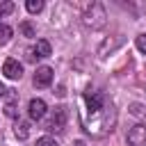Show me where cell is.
Masks as SVG:
<instances>
[{"label":"cell","instance_id":"cell-1","mask_svg":"<svg viewBox=\"0 0 146 146\" xmlns=\"http://www.w3.org/2000/svg\"><path fill=\"white\" fill-rule=\"evenodd\" d=\"M80 123L87 135L91 137H105L114 123H116V112L107 103L103 91L87 89L82 94V110H80Z\"/></svg>","mask_w":146,"mask_h":146},{"label":"cell","instance_id":"cell-2","mask_svg":"<svg viewBox=\"0 0 146 146\" xmlns=\"http://www.w3.org/2000/svg\"><path fill=\"white\" fill-rule=\"evenodd\" d=\"M105 18H107V14H105V9H103L100 2H91V7L82 14V23H84L87 27H91V30L103 27V25H105Z\"/></svg>","mask_w":146,"mask_h":146},{"label":"cell","instance_id":"cell-3","mask_svg":"<svg viewBox=\"0 0 146 146\" xmlns=\"http://www.w3.org/2000/svg\"><path fill=\"white\" fill-rule=\"evenodd\" d=\"M66 119H68V112H66V107L59 105V107H55V112L50 114L46 128H48V130H62V128L66 125Z\"/></svg>","mask_w":146,"mask_h":146},{"label":"cell","instance_id":"cell-4","mask_svg":"<svg viewBox=\"0 0 146 146\" xmlns=\"http://www.w3.org/2000/svg\"><path fill=\"white\" fill-rule=\"evenodd\" d=\"M128 144L130 146H146V123H137L128 132Z\"/></svg>","mask_w":146,"mask_h":146},{"label":"cell","instance_id":"cell-5","mask_svg":"<svg viewBox=\"0 0 146 146\" xmlns=\"http://www.w3.org/2000/svg\"><path fill=\"white\" fill-rule=\"evenodd\" d=\"M2 73H5V78H9V80H18V78L23 75V66L18 64V59L9 57V59L2 62Z\"/></svg>","mask_w":146,"mask_h":146},{"label":"cell","instance_id":"cell-6","mask_svg":"<svg viewBox=\"0 0 146 146\" xmlns=\"http://www.w3.org/2000/svg\"><path fill=\"white\" fill-rule=\"evenodd\" d=\"M46 100H41V98H32L30 100V105H27V112H30V119L32 121H39V119H43L46 116Z\"/></svg>","mask_w":146,"mask_h":146},{"label":"cell","instance_id":"cell-7","mask_svg":"<svg viewBox=\"0 0 146 146\" xmlns=\"http://www.w3.org/2000/svg\"><path fill=\"white\" fill-rule=\"evenodd\" d=\"M52 82V68L50 66H39L34 73V84L36 87H48Z\"/></svg>","mask_w":146,"mask_h":146},{"label":"cell","instance_id":"cell-8","mask_svg":"<svg viewBox=\"0 0 146 146\" xmlns=\"http://www.w3.org/2000/svg\"><path fill=\"white\" fill-rule=\"evenodd\" d=\"M50 52H52L50 43H48L46 39H36V43H34V48H32V57L43 59V57H50Z\"/></svg>","mask_w":146,"mask_h":146},{"label":"cell","instance_id":"cell-9","mask_svg":"<svg viewBox=\"0 0 146 146\" xmlns=\"http://www.w3.org/2000/svg\"><path fill=\"white\" fill-rule=\"evenodd\" d=\"M14 132H16V137H18V139H27V135H30V123L18 121V123H16V128H14Z\"/></svg>","mask_w":146,"mask_h":146},{"label":"cell","instance_id":"cell-10","mask_svg":"<svg viewBox=\"0 0 146 146\" xmlns=\"http://www.w3.org/2000/svg\"><path fill=\"white\" fill-rule=\"evenodd\" d=\"M11 34H14V30L9 25H0V46H7L11 41Z\"/></svg>","mask_w":146,"mask_h":146},{"label":"cell","instance_id":"cell-11","mask_svg":"<svg viewBox=\"0 0 146 146\" xmlns=\"http://www.w3.org/2000/svg\"><path fill=\"white\" fill-rule=\"evenodd\" d=\"M25 7H27V11H30V14H39V11L43 9V2H41V0H27V2H25Z\"/></svg>","mask_w":146,"mask_h":146},{"label":"cell","instance_id":"cell-12","mask_svg":"<svg viewBox=\"0 0 146 146\" xmlns=\"http://www.w3.org/2000/svg\"><path fill=\"white\" fill-rule=\"evenodd\" d=\"M5 114H7L9 119H16V116H18V110H16V100H14V98L5 105Z\"/></svg>","mask_w":146,"mask_h":146},{"label":"cell","instance_id":"cell-13","mask_svg":"<svg viewBox=\"0 0 146 146\" xmlns=\"http://www.w3.org/2000/svg\"><path fill=\"white\" fill-rule=\"evenodd\" d=\"M18 30H21L25 36H36V30H34V25H32V23H27V21H25V23H21V27H18Z\"/></svg>","mask_w":146,"mask_h":146},{"label":"cell","instance_id":"cell-14","mask_svg":"<svg viewBox=\"0 0 146 146\" xmlns=\"http://www.w3.org/2000/svg\"><path fill=\"white\" fill-rule=\"evenodd\" d=\"M135 46H137V50H139V52H144V55H146V32L137 34V39H135Z\"/></svg>","mask_w":146,"mask_h":146},{"label":"cell","instance_id":"cell-15","mask_svg":"<svg viewBox=\"0 0 146 146\" xmlns=\"http://www.w3.org/2000/svg\"><path fill=\"white\" fill-rule=\"evenodd\" d=\"M34 146H59V144H57L52 137L43 135V137H39V139H36V144H34Z\"/></svg>","mask_w":146,"mask_h":146},{"label":"cell","instance_id":"cell-16","mask_svg":"<svg viewBox=\"0 0 146 146\" xmlns=\"http://www.w3.org/2000/svg\"><path fill=\"white\" fill-rule=\"evenodd\" d=\"M9 11H14V5L11 2H2L0 5V14H9Z\"/></svg>","mask_w":146,"mask_h":146},{"label":"cell","instance_id":"cell-17","mask_svg":"<svg viewBox=\"0 0 146 146\" xmlns=\"http://www.w3.org/2000/svg\"><path fill=\"white\" fill-rule=\"evenodd\" d=\"M5 91H7V89H5V84H2V82H0V98H2V96H5Z\"/></svg>","mask_w":146,"mask_h":146}]
</instances>
